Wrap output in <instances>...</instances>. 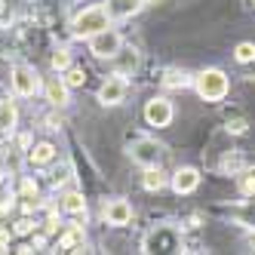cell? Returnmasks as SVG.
<instances>
[{"label":"cell","instance_id":"cell-3","mask_svg":"<svg viewBox=\"0 0 255 255\" xmlns=\"http://www.w3.org/2000/svg\"><path fill=\"white\" fill-rule=\"evenodd\" d=\"M105 28H111V15H108L105 6H86L83 12L74 15V22H71V34L74 37H93V34L105 31Z\"/></svg>","mask_w":255,"mask_h":255},{"label":"cell","instance_id":"cell-28","mask_svg":"<svg viewBox=\"0 0 255 255\" xmlns=\"http://www.w3.org/2000/svg\"><path fill=\"white\" fill-rule=\"evenodd\" d=\"M6 246H9V234L0 231V252H6Z\"/></svg>","mask_w":255,"mask_h":255},{"label":"cell","instance_id":"cell-19","mask_svg":"<svg viewBox=\"0 0 255 255\" xmlns=\"http://www.w3.org/2000/svg\"><path fill=\"white\" fill-rule=\"evenodd\" d=\"M62 80H65L71 89H80V86L86 83V71H83V68H77V65H68V68L62 71Z\"/></svg>","mask_w":255,"mask_h":255},{"label":"cell","instance_id":"cell-23","mask_svg":"<svg viewBox=\"0 0 255 255\" xmlns=\"http://www.w3.org/2000/svg\"><path fill=\"white\" fill-rule=\"evenodd\" d=\"M37 181L34 178H22V188H19V197L22 200H28V203H34V200H37Z\"/></svg>","mask_w":255,"mask_h":255},{"label":"cell","instance_id":"cell-15","mask_svg":"<svg viewBox=\"0 0 255 255\" xmlns=\"http://www.w3.org/2000/svg\"><path fill=\"white\" fill-rule=\"evenodd\" d=\"M191 83H194V77L188 74V71H181V68H169L166 74H163V86L166 89H185Z\"/></svg>","mask_w":255,"mask_h":255},{"label":"cell","instance_id":"cell-2","mask_svg":"<svg viewBox=\"0 0 255 255\" xmlns=\"http://www.w3.org/2000/svg\"><path fill=\"white\" fill-rule=\"evenodd\" d=\"M181 246H185V234L178 225H157L141 240V252H181Z\"/></svg>","mask_w":255,"mask_h":255},{"label":"cell","instance_id":"cell-4","mask_svg":"<svg viewBox=\"0 0 255 255\" xmlns=\"http://www.w3.org/2000/svg\"><path fill=\"white\" fill-rule=\"evenodd\" d=\"M129 157L132 163H138L141 169L148 166H160V157H163V144L157 138H148V135H138L129 141Z\"/></svg>","mask_w":255,"mask_h":255},{"label":"cell","instance_id":"cell-12","mask_svg":"<svg viewBox=\"0 0 255 255\" xmlns=\"http://www.w3.org/2000/svg\"><path fill=\"white\" fill-rule=\"evenodd\" d=\"M43 93H46V102H49V105L62 108V105H68V93H71V86H68L62 77H49Z\"/></svg>","mask_w":255,"mask_h":255},{"label":"cell","instance_id":"cell-5","mask_svg":"<svg viewBox=\"0 0 255 255\" xmlns=\"http://www.w3.org/2000/svg\"><path fill=\"white\" fill-rule=\"evenodd\" d=\"M89 52H93L96 59H117L123 52V37L114 28H105V31L89 37Z\"/></svg>","mask_w":255,"mask_h":255},{"label":"cell","instance_id":"cell-13","mask_svg":"<svg viewBox=\"0 0 255 255\" xmlns=\"http://www.w3.org/2000/svg\"><path fill=\"white\" fill-rule=\"evenodd\" d=\"M28 160L34 163V166H46V163L56 160V144H49V141H37L34 148L28 151Z\"/></svg>","mask_w":255,"mask_h":255},{"label":"cell","instance_id":"cell-7","mask_svg":"<svg viewBox=\"0 0 255 255\" xmlns=\"http://www.w3.org/2000/svg\"><path fill=\"white\" fill-rule=\"evenodd\" d=\"M175 117L172 111V102L163 99V96H154L148 99V105H144V120H148V126H157V129H163V126H169Z\"/></svg>","mask_w":255,"mask_h":255},{"label":"cell","instance_id":"cell-1","mask_svg":"<svg viewBox=\"0 0 255 255\" xmlns=\"http://www.w3.org/2000/svg\"><path fill=\"white\" fill-rule=\"evenodd\" d=\"M194 89L203 102H222L231 93V80L218 68H203L200 74H194Z\"/></svg>","mask_w":255,"mask_h":255},{"label":"cell","instance_id":"cell-24","mask_svg":"<svg viewBox=\"0 0 255 255\" xmlns=\"http://www.w3.org/2000/svg\"><path fill=\"white\" fill-rule=\"evenodd\" d=\"M49 62H52V68H56L59 74H62V71H65V68L71 65V52H68L65 46H59L56 52H52V59H49Z\"/></svg>","mask_w":255,"mask_h":255},{"label":"cell","instance_id":"cell-20","mask_svg":"<svg viewBox=\"0 0 255 255\" xmlns=\"http://www.w3.org/2000/svg\"><path fill=\"white\" fill-rule=\"evenodd\" d=\"M240 191L246 197H255V166H243V172H240Z\"/></svg>","mask_w":255,"mask_h":255},{"label":"cell","instance_id":"cell-11","mask_svg":"<svg viewBox=\"0 0 255 255\" xmlns=\"http://www.w3.org/2000/svg\"><path fill=\"white\" fill-rule=\"evenodd\" d=\"M141 3L144 0H105V9L111 19H129L141 9Z\"/></svg>","mask_w":255,"mask_h":255},{"label":"cell","instance_id":"cell-10","mask_svg":"<svg viewBox=\"0 0 255 255\" xmlns=\"http://www.w3.org/2000/svg\"><path fill=\"white\" fill-rule=\"evenodd\" d=\"M200 188V172L194 166H181L172 172V191L175 194H194Z\"/></svg>","mask_w":255,"mask_h":255},{"label":"cell","instance_id":"cell-29","mask_svg":"<svg viewBox=\"0 0 255 255\" xmlns=\"http://www.w3.org/2000/svg\"><path fill=\"white\" fill-rule=\"evenodd\" d=\"M246 74L255 80V59H252V62H246Z\"/></svg>","mask_w":255,"mask_h":255},{"label":"cell","instance_id":"cell-22","mask_svg":"<svg viewBox=\"0 0 255 255\" xmlns=\"http://www.w3.org/2000/svg\"><path fill=\"white\" fill-rule=\"evenodd\" d=\"M234 59L240 62V65L252 62V59H255V43H249V40H243V43H237V49H234Z\"/></svg>","mask_w":255,"mask_h":255},{"label":"cell","instance_id":"cell-25","mask_svg":"<svg viewBox=\"0 0 255 255\" xmlns=\"http://www.w3.org/2000/svg\"><path fill=\"white\" fill-rule=\"evenodd\" d=\"M80 243H83V231H80V228H71V231L62 237L59 246H62V249H74V246H80Z\"/></svg>","mask_w":255,"mask_h":255},{"label":"cell","instance_id":"cell-8","mask_svg":"<svg viewBox=\"0 0 255 255\" xmlns=\"http://www.w3.org/2000/svg\"><path fill=\"white\" fill-rule=\"evenodd\" d=\"M126 93H129V83H126L123 74H114V77H108L102 86H99V102L108 108V105H120L126 99Z\"/></svg>","mask_w":255,"mask_h":255},{"label":"cell","instance_id":"cell-18","mask_svg":"<svg viewBox=\"0 0 255 255\" xmlns=\"http://www.w3.org/2000/svg\"><path fill=\"white\" fill-rule=\"evenodd\" d=\"M62 209L71 212V215H83V212H86V200H83V194H77V191L65 194V197H62Z\"/></svg>","mask_w":255,"mask_h":255},{"label":"cell","instance_id":"cell-26","mask_svg":"<svg viewBox=\"0 0 255 255\" xmlns=\"http://www.w3.org/2000/svg\"><path fill=\"white\" fill-rule=\"evenodd\" d=\"M12 231L19 234V237H25V234H31V231H34V222L25 215V218H19V222H15V228H12Z\"/></svg>","mask_w":255,"mask_h":255},{"label":"cell","instance_id":"cell-14","mask_svg":"<svg viewBox=\"0 0 255 255\" xmlns=\"http://www.w3.org/2000/svg\"><path fill=\"white\" fill-rule=\"evenodd\" d=\"M15 123H19V111L12 102H0V135H12Z\"/></svg>","mask_w":255,"mask_h":255},{"label":"cell","instance_id":"cell-21","mask_svg":"<svg viewBox=\"0 0 255 255\" xmlns=\"http://www.w3.org/2000/svg\"><path fill=\"white\" fill-rule=\"evenodd\" d=\"M243 166H246V163H243V157L240 154H225V160H222V172H231V175H237V172H243Z\"/></svg>","mask_w":255,"mask_h":255},{"label":"cell","instance_id":"cell-30","mask_svg":"<svg viewBox=\"0 0 255 255\" xmlns=\"http://www.w3.org/2000/svg\"><path fill=\"white\" fill-rule=\"evenodd\" d=\"M0 181H3V172H0Z\"/></svg>","mask_w":255,"mask_h":255},{"label":"cell","instance_id":"cell-27","mask_svg":"<svg viewBox=\"0 0 255 255\" xmlns=\"http://www.w3.org/2000/svg\"><path fill=\"white\" fill-rule=\"evenodd\" d=\"M228 132H234V135L246 132V120H243V117H237V120H228Z\"/></svg>","mask_w":255,"mask_h":255},{"label":"cell","instance_id":"cell-9","mask_svg":"<svg viewBox=\"0 0 255 255\" xmlns=\"http://www.w3.org/2000/svg\"><path fill=\"white\" fill-rule=\"evenodd\" d=\"M105 222L108 225H114V228H123V225H129L132 222V206L126 203V200H108L105 203Z\"/></svg>","mask_w":255,"mask_h":255},{"label":"cell","instance_id":"cell-31","mask_svg":"<svg viewBox=\"0 0 255 255\" xmlns=\"http://www.w3.org/2000/svg\"><path fill=\"white\" fill-rule=\"evenodd\" d=\"M252 3H255V0H252Z\"/></svg>","mask_w":255,"mask_h":255},{"label":"cell","instance_id":"cell-16","mask_svg":"<svg viewBox=\"0 0 255 255\" xmlns=\"http://www.w3.org/2000/svg\"><path fill=\"white\" fill-rule=\"evenodd\" d=\"M231 215H234L240 225H246L249 231H255V197H252V200H246V203H240V206H234V209H231Z\"/></svg>","mask_w":255,"mask_h":255},{"label":"cell","instance_id":"cell-6","mask_svg":"<svg viewBox=\"0 0 255 255\" xmlns=\"http://www.w3.org/2000/svg\"><path fill=\"white\" fill-rule=\"evenodd\" d=\"M12 93L15 96H22V99H31V96H37V89H40V80H37V71L28 68V65H15L12 68Z\"/></svg>","mask_w":255,"mask_h":255},{"label":"cell","instance_id":"cell-17","mask_svg":"<svg viewBox=\"0 0 255 255\" xmlns=\"http://www.w3.org/2000/svg\"><path fill=\"white\" fill-rule=\"evenodd\" d=\"M141 185H144V191H160L163 185H166V172H163L160 166H148L144 175H141Z\"/></svg>","mask_w":255,"mask_h":255}]
</instances>
